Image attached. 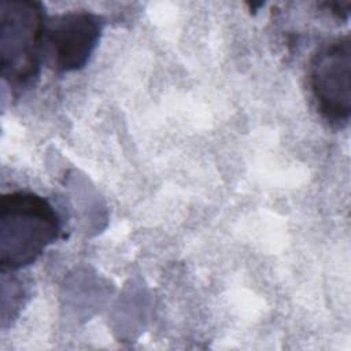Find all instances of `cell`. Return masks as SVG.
<instances>
[{
  "label": "cell",
  "instance_id": "cell-4",
  "mask_svg": "<svg viewBox=\"0 0 351 351\" xmlns=\"http://www.w3.org/2000/svg\"><path fill=\"white\" fill-rule=\"evenodd\" d=\"M104 21L86 10H73L47 18L43 38V62L59 74L85 67L96 49Z\"/></svg>",
  "mask_w": 351,
  "mask_h": 351
},
{
  "label": "cell",
  "instance_id": "cell-2",
  "mask_svg": "<svg viewBox=\"0 0 351 351\" xmlns=\"http://www.w3.org/2000/svg\"><path fill=\"white\" fill-rule=\"evenodd\" d=\"M47 16L38 1L3 0L0 5V69L3 81L21 92L38 80Z\"/></svg>",
  "mask_w": 351,
  "mask_h": 351
},
{
  "label": "cell",
  "instance_id": "cell-3",
  "mask_svg": "<svg viewBox=\"0 0 351 351\" xmlns=\"http://www.w3.org/2000/svg\"><path fill=\"white\" fill-rule=\"evenodd\" d=\"M308 89L315 110L333 128L348 125L351 115V38L339 36L322 44L313 55Z\"/></svg>",
  "mask_w": 351,
  "mask_h": 351
},
{
  "label": "cell",
  "instance_id": "cell-1",
  "mask_svg": "<svg viewBox=\"0 0 351 351\" xmlns=\"http://www.w3.org/2000/svg\"><path fill=\"white\" fill-rule=\"evenodd\" d=\"M62 232L53 204L29 191L4 193L0 200V266L16 271L36 262Z\"/></svg>",
  "mask_w": 351,
  "mask_h": 351
}]
</instances>
